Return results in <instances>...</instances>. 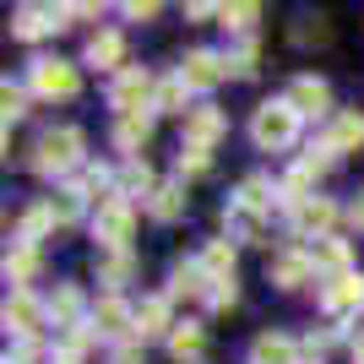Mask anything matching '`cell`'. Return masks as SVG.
<instances>
[{
    "label": "cell",
    "instance_id": "obj_24",
    "mask_svg": "<svg viewBox=\"0 0 364 364\" xmlns=\"http://www.w3.org/2000/svg\"><path fill=\"white\" fill-rule=\"evenodd\" d=\"M180 213H185V185H158V191H152V218H158V223H174Z\"/></svg>",
    "mask_w": 364,
    "mask_h": 364
},
{
    "label": "cell",
    "instance_id": "obj_11",
    "mask_svg": "<svg viewBox=\"0 0 364 364\" xmlns=\"http://www.w3.org/2000/svg\"><path fill=\"white\" fill-rule=\"evenodd\" d=\"M326 147H332V152L364 147V114H359V109H343V114L332 120V131H326Z\"/></svg>",
    "mask_w": 364,
    "mask_h": 364
},
{
    "label": "cell",
    "instance_id": "obj_34",
    "mask_svg": "<svg viewBox=\"0 0 364 364\" xmlns=\"http://www.w3.org/2000/svg\"><path fill=\"white\" fill-rule=\"evenodd\" d=\"M109 185H114V174H109V168H87L76 191H82V196H92V191H109Z\"/></svg>",
    "mask_w": 364,
    "mask_h": 364
},
{
    "label": "cell",
    "instance_id": "obj_14",
    "mask_svg": "<svg viewBox=\"0 0 364 364\" xmlns=\"http://www.w3.org/2000/svg\"><path fill=\"white\" fill-rule=\"evenodd\" d=\"M250 364H299V348H294L289 337H256L250 343Z\"/></svg>",
    "mask_w": 364,
    "mask_h": 364
},
{
    "label": "cell",
    "instance_id": "obj_18",
    "mask_svg": "<svg viewBox=\"0 0 364 364\" xmlns=\"http://www.w3.org/2000/svg\"><path fill=\"white\" fill-rule=\"evenodd\" d=\"M207 332H201V321H174V332H168V353L174 359H196Z\"/></svg>",
    "mask_w": 364,
    "mask_h": 364
},
{
    "label": "cell",
    "instance_id": "obj_8",
    "mask_svg": "<svg viewBox=\"0 0 364 364\" xmlns=\"http://www.w3.org/2000/svg\"><path fill=\"white\" fill-rule=\"evenodd\" d=\"M131 321H136V316H131V310H125V299H114V294H104V299L92 304V332H98V337H125V332L136 337V326H131Z\"/></svg>",
    "mask_w": 364,
    "mask_h": 364
},
{
    "label": "cell",
    "instance_id": "obj_3",
    "mask_svg": "<svg viewBox=\"0 0 364 364\" xmlns=\"http://www.w3.org/2000/svg\"><path fill=\"white\" fill-rule=\"evenodd\" d=\"M152 98H158V87H152V76L136 71V65H125V71L114 76V87H109V109H120V120L125 114H147Z\"/></svg>",
    "mask_w": 364,
    "mask_h": 364
},
{
    "label": "cell",
    "instance_id": "obj_41",
    "mask_svg": "<svg viewBox=\"0 0 364 364\" xmlns=\"http://www.w3.org/2000/svg\"><path fill=\"white\" fill-rule=\"evenodd\" d=\"M353 223H359V228H364V196H359V201H353Z\"/></svg>",
    "mask_w": 364,
    "mask_h": 364
},
{
    "label": "cell",
    "instance_id": "obj_31",
    "mask_svg": "<svg viewBox=\"0 0 364 364\" xmlns=\"http://www.w3.org/2000/svg\"><path fill=\"white\" fill-rule=\"evenodd\" d=\"M49 223H55V218H49V207H33V213L22 218V240H28V245H38V240H44V228H49Z\"/></svg>",
    "mask_w": 364,
    "mask_h": 364
},
{
    "label": "cell",
    "instance_id": "obj_10",
    "mask_svg": "<svg viewBox=\"0 0 364 364\" xmlns=\"http://www.w3.org/2000/svg\"><path fill=\"white\" fill-rule=\"evenodd\" d=\"M332 218H337V207L326 196H310L304 207H294V228H299V234H316V240H326Z\"/></svg>",
    "mask_w": 364,
    "mask_h": 364
},
{
    "label": "cell",
    "instance_id": "obj_12",
    "mask_svg": "<svg viewBox=\"0 0 364 364\" xmlns=\"http://www.w3.org/2000/svg\"><path fill=\"white\" fill-rule=\"evenodd\" d=\"M49 28H65V11H44V6H22L16 11V38H44Z\"/></svg>",
    "mask_w": 364,
    "mask_h": 364
},
{
    "label": "cell",
    "instance_id": "obj_4",
    "mask_svg": "<svg viewBox=\"0 0 364 364\" xmlns=\"http://www.w3.org/2000/svg\"><path fill=\"white\" fill-rule=\"evenodd\" d=\"M76 87H82L76 65H65V60H33V92H38V98H76Z\"/></svg>",
    "mask_w": 364,
    "mask_h": 364
},
{
    "label": "cell",
    "instance_id": "obj_25",
    "mask_svg": "<svg viewBox=\"0 0 364 364\" xmlns=\"http://www.w3.org/2000/svg\"><path fill=\"white\" fill-rule=\"evenodd\" d=\"M44 207H49V218L65 228V223H76V218H82V191H76V185H65V191H55Z\"/></svg>",
    "mask_w": 364,
    "mask_h": 364
},
{
    "label": "cell",
    "instance_id": "obj_38",
    "mask_svg": "<svg viewBox=\"0 0 364 364\" xmlns=\"http://www.w3.org/2000/svg\"><path fill=\"white\" fill-rule=\"evenodd\" d=\"M0 104H6V125H11L16 114H22V92H16L11 82H6V92H0Z\"/></svg>",
    "mask_w": 364,
    "mask_h": 364
},
{
    "label": "cell",
    "instance_id": "obj_7",
    "mask_svg": "<svg viewBox=\"0 0 364 364\" xmlns=\"http://www.w3.org/2000/svg\"><path fill=\"white\" fill-rule=\"evenodd\" d=\"M223 76H228V60H218L213 49H191V55H185V65H180V82H185V87H196V92L218 87Z\"/></svg>",
    "mask_w": 364,
    "mask_h": 364
},
{
    "label": "cell",
    "instance_id": "obj_22",
    "mask_svg": "<svg viewBox=\"0 0 364 364\" xmlns=\"http://www.w3.org/2000/svg\"><path fill=\"white\" fill-rule=\"evenodd\" d=\"M201 267H207V277H213V283L234 277V240H213L207 250H201Z\"/></svg>",
    "mask_w": 364,
    "mask_h": 364
},
{
    "label": "cell",
    "instance_id": "obj_35",
    "mask_svg": "<svg viewBox=\"0 0 364 364\" xmlns=\"http://www.w3.org/2000/svg\"><path fill=\"white\" fill-rule=\"evenodd\" d=\"M180 174H207V152L185 147V152H180Z\"/></svg>",
    "mask_w": 364,
    "mask_h": 364
},
{
    "label": "cell",
    "instance_id": "obj_30",
    "mask_svg": "<svg viewBox=\"0 0 364 364\" xmlns=\"http://www.w3.org/2000/svg\"><path fill=\"white\" fill-rule=\"evenodd\" d=\"M49 316H55V326H71V332H76V289H60V294H55Z\"/></svg>",
    "mask_w": 364,
    "mask_h": 364
},
{
    "label": "cell",
    "instance_id": "obj_21",
    "mask_svg": "<svg viewBox=\"0 0 364 364\" xmlns=\"http://www.w3.org/2000/svg\"><path fill=\"white\" fill-rule=\"evenodd\" d=\"M33 272H38V250H33L28 240H16L11 250H6V277H11V283H33Z\"/></svg>",
    "mask_w": 364,
    "mask_h": 364
},
{
    "label": "cell",
    "instance_id": "obj_40",
    "mask_svg": "<svg viewBox=\"0 0 364 364\" xmlns=\"http://www.w3.org/2000/svg\"><path fill=\"white\" fill-rule=\"evenodd\" d=\"M114 364H141V353L136 348H120V353H114Z\"/></svg>",
    "mask_w": 364,
    "mask_h": 364
},
{
    "label": "cell",
    "instance_id": "obj_43",
    "mask_svg": "<svg viewBox=\"0 0 364 364\" xmlns=\"http://www.w3.org/2000/svg\"><path fill=\"white\" fill-rule=\"evenodd\" d=\"M55 364H76V359H55Z\"/></svg>",
    "mask_w": 364,
    "mask_h": 364
},
{
    "label": "cell",
    "instance_id": "obj_37",
    "mask_svg": "<svg viewBox=\"0 0 364 364\" xmlns=\"http://www.w3.org/2000/svg\"><path fill=\"white\" fill-rule=\"evenodd\" d=\"M223 22H228V28H250V22H256V6H228Z\"/></svg>",
    "mask_w": 364,
    "mask_h": 364
},
{
    "label": "cell",
    "instance_id": "obj_33",
    "mask_svg": "<svg viewBox=\"0 0 364 364\" xmlns=\"http://www.w3.org/2000/svg\"><path fill=\"white\" fill-rule=\"evenodd\" d=\"M240 201H245V207H256V213H267V201H272V196H267V180H245Z\"/></svg>",
    "mask_w": 364,
    "mask_h": 364
},
{
    "label": "cell",
    "instance_id": "obj_32",
    "mask_svg": "<svg viewBox=\"0 0 364 364\" xmlns=\"http://www.w3.org/2000/svg\"><path fill=\"white\" fill-rule=\"evenodd\" d=\"M152 104H158V109H180V104H185V82H180V76H168ZM180 114H185V109H180Z\"/></svg>",
    "mask_w": 364,
    "mask_h": 364
},
{
    "label": "cell",
    "instance_id": "obj_6",
    "mask_svg": "<svg viewBox=\"0 0 364 364\" xmlns=\"http://www.w3.org/2000/svg\"><path fill=\"white\" fill-rule=\"evenodd\" d=\"M321 304H326V316H332V321H348V316H359V310H364V277L343 272L337 283H326Z\"/></svg>",
    "mask_w": 364,
    "mask_h": 364
},
{
    "label": "cell",
    "instance_id": "obj_19",
    "mask_svg": "<svg viewBox=\"0 0 364 364\" xmlns=\"http://www.w3.org/2000/svg\"><path fill=\"white\" fill-rule=\"evenodd\" d=\"M87 60L104 65V71H114V65L125 60V38H120V33H92V38H87Z\"/></svg>",
    "mask_w": 364,
    "mask_h": 364
},
{
    "label": "cell",
    "instance_id": "obj_5",
    "mask_svg": "<svg viewBox=\"0 0 364 364\" xmlns=\"http://www.w3.org/2000/svg\"><path fill=\"white\" fill-rule=\"evenodd\" d=\"M92 234L104 240V250H125V240H131V201L109 196L98 207V218H92Z\"/></svg>",
    "mask_w": 364,
    "mask_h": 364
},
{
    "label": "cell",
    "instance_id": "obj_13",
    "mask_svg": "<svg viewBox=\"0 0 364 364\" xmlns=\"http://www.w3.org/2000/svg\"><path fill=\"white\" fill-rule=\"evenodd\" d=\"M304 277H310V256H304V250H283V256H272V283H277V289H299Z\"/></svg>",
    "mask_w": 364,
    "mask_h": 364
},
{
    "label": "cell",
    "instance_id": "obj_15",
    "mask_svg": "<svg viewBox=\"0 0 364 364\" xmlns=\"http://www.w3.org/2000/svg\"><path fill=\"white\" fill-rule=\"evenodd\" d=\"M326 98H332V92H326V82H316V76H299V82L289 87V104L299 109V114H321Z\"/></svg>",
    "mask_w": 364,
    "mask_h": 364
},
{
    "label": "cell",
    "instance_id": "obj_42",
    "mask_svg": "<svg viewBox=\"0 0 364 364\" xmlns=\"http://www.w3.org/2000/svg\"><path fill=\"white\" fill-rule=\"evenodd\" d=\"M353 353H359V364H364V337H359V348H353Z\"/></svg>",
    "mask_w": 364,
    "mask_h": 364
},
{
    "label": "cell",
    "instance_id": "obj_39",
    "mask_svg": "<svg viewBox=\"0 0 364 364\" xmlns=\"http://www.w3.org/2000/svg\"><path fill=\"white\" fill-rule=\"evenodd\" d=\"M152 11H158V6H152V0H136V6H125V16H136V22H147Z\"/></svg>",
    "mask_w": 364,
    "mask_h": 364
},
{
    "label": "cell",
    "instance_id": "obj_29",
    "mask_svg": "<svg viewBox=\"0 0 364 364\" xmlns=\"http://www.w3.org/2000/svg\"><path fill=\"white\" fill-rule=\"evenodd\" d=\"M131 267H136V261L125 256V250H104V256H98V277H104V283H125Z\"/></svg>",
    "mask_w": 364,
    "mask_h": 364
},
{
    "label": "cell",
    "instance_id": "obj_1",
    "mask_svg": "<svg viewBox=\"0 0 364 364\" xmlns=\"http://www.w3.org/2000/svg\"><path fill=\"white\" fill-rule=\"evenodd\" d=\"M250 136H256V147H289L294 136H299V109L289 104V98H277V104H261L256 120H250Z\"/></svg>",
    "mask_w": 364,
    "mask_h": 364
},
{
    "label": "cell",
    "instance_id": "obj_26",
    "mask_svg": "<svg viewBox=\"0 0 364 364\" xmlns=\"http://www.w3.org/2000/svg\"><path fill=\"white\" fill-rule=\"evenodd\" d=\"M174 294H213V277H207V267H201V261H185V267H174Z\"/></svg>",
    "mask_w": 364,
    "mask_h": 364
},
{
    "label": "cell",
    "instance_id": "obj_2",
    "mask_svg": "<svg viewBox=\"0 0 364 364\" xmlns=\"http://www.w3.org/2000/svg\"><path fill=\"white\" fill-rule=\"evenodd\" d=\"M76 158H82V131H76V125L44 131V136H38V147H33V168H38V174H65Z\"/></svg>",
    "mask_w": 364,
    "mask_h": 364
},
{
    "label": "cell",
    "instance_id": "obj_36",
    "mask_svg": "<svg viewBox=\"0 0 364 364\" xmlns=\"http://www.w3.org/2000/svg\"><path fill=\"white\" fill-rule=\"evenodd\" d=\"M207 299H213V304H223V310H228V304L240 299V289H234V277H223V283H213V294H207Z\"/></svg>",
    "mask_w": 364,
    "mask_h": 364
},
{
    "label": "cell",
    "instance_id": "obj_28",
    "mask_svg": "<svg viewBox=\"0 0 364 364\" xmlns=\"http://www.w3.org/2000/svg\"><path fill=\"white\" fill-rule=\"evenodd\" d=\"M310 267L343 272V267H348V245H343V240H316V250H310Z\"/></svg>",
    "mask_w": 364,
    "mask_h": 364
},
{
    "label": "cell",
    "instance_id": "obj_27",
    "mask_svg": "<svg viewBox=\"0 0 364 364\" xmlns=\"http://www.w3.org/2000/svg\"><path fill=\"white\" fill-rule=\"evenodd\" d=\"M120 191L125 196H152V191H158V185H152V168L141 164V158H131V164L120 168Z\"/></svg>",
    "mask_w": 364,
    "mask_h": 364
},
{
    "label": "cell",
    "instance_id": "obj_23",
    "mask_svg": "<svg viewBox=\"0 0 364 364\" xmlns=\"http://www.w3.org/2000/svg\"><path fill=\"white\" fill-rule=\"evenodd\" d=\"M147 136H152V114H125V120L114 125V147L120 152H136Z\"/></svg>",
    "mask_w": 364,
    "mask_h": 364
},
{
    "label": "cell",
    "instance_id": "obj_9",
    "mask_svg": "<svg viewBox=\"0 0 364 364\" xmlns=\"http://www.w3.org/2000/svg\"><path fill=\"white\" fill-rule=\"evenodd\" d=\"M223 136V114H218V109H185V141H191V147L196 152H213V141Z\"/></svg>",
    "mask_w": 364,
    "mask_h": 364
},
{
    "label": "cell",
    "instance_id": "obj_16",
    "mask_svg": "<svg viewBox=\"0 0 364 364\" xmlns=\"http://www.w3.org/2000/svg\"><path fill=\"white\" fill-rule=\"evenodd\" d=\"M6 326H11L16 337H33V326H38V304H33V294L16 289L11 299H6Z\"/></svg>",
    "mask_w": 364,
    "mask_h": 364
},
{
    "label": "cell",
    "instance_id": "obj_17",
    "mask_svg": "<svg viewBox=\"0 0 364 364\" xmlns=\"http://www.w3.org/2000/svg\"><path fill=\"white\" fill-rule=\"evenodd\" d=\"M223 223H228V240H261V228H267V218H261L256 207H245V201H234Z\"/></svg>",
    "mask_w": 364,
    "mask_h": 364
},
{
    "label": "cell",
    "instance_id": "obj_20",
    "mask_svg": "<svg viewBox=\"0 0 364 364\" xmlns=\"http://www.w3.org/2000/svg\"><path fill=\"white\" fill-rule=\"evenodd\" d=\"M174 332V321H168V299H147L136 310V337H164Z\"/></svg>",
    "mask_w": 364,
    "mask_h": 364
}]
</instances>
